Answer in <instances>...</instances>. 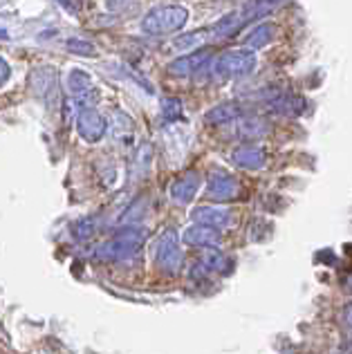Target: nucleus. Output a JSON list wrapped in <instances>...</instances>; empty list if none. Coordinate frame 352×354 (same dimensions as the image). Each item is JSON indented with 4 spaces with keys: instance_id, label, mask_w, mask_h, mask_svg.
Here are the masks:
<instances>
[{
    "instance_id": "obj_2",
    "label": "nucleus",
    "mask_w": 352,
    "mask_h": 354,
    "mask_svg": "<svg viewBox=\"0 0 352 354\" xmlns=\"http://www.w3.org/2000/svg\"><path fill=\"white\" fill-rule=\"evenodd\" d=\"M142 240H144V234L140 229H133V227L122 229L113 240H108L106 245H101L97 249V256L101 260H124L128 256H133L135 251L142 247Z\"/></svg>"
},
{
    "instance_id": "obj_13",
    "label": "nucleus",
    "mask_w": 352,
    "mask_h": 354,
    "mask_svg": "<svg viewBox=\"0 0 352 354\" xmlns=\"http://www.w3.org/2000/svg\"><path fill=\"white\" fill-rule=\"evenodd\" d=\"M59 3H61L63 7H70V9H72V0H59Z\"/></svg>"
},
{
    "instance_id": "obj_3",
    "label": "nucleus",
    "mask_w": 352,
    "mask_h": 354,
    "mask_svg": "<svg viewBox=\"0 0 352 354\" xmlns=\"http://www.w3.org/2000/svg\"><path fill=\"white\" fill-rule=\"evenodd\" d=\"M108 130V121L106 117L99 113V110L92 106V108H79L77 113V133L83 142L88 144H97L104 139Z\"/></svg>"
},
{
    "instance_id": "obj_11",
    "label": "nucleus",
    "mask_w": 352,
    "mask_h": 354,
    "mask_svg": "<svg viewBox=\"0 0 352 354\" xmlns=\"http://www.w3.org/2000/svg\"><path fill=\"white\" fill-rule=\"evenodd\" d=\"M202 36H205L202 32H198V34H187V36H180V39H175V41H173V45H175V48H178V50L191 48V43H198V41L202 39Z\"/></svg>"
},
{
    "instance_id": "obj_9",
    "label": "nucleus",
    "mask_w": 352,
    "mask_h": 354,
    "mask_svg": "<svg viewBox=\"0 0 352 354\" xmlns=\"http://www.w3.org/2000/svg\"><path fill=\"white\" fill-rule=\"evenodd\" d=\"M160 110H162V117L169 121H178L182 117V104H180V99H175V97H164Z\"/></svg>"
},
{
    "instance_id": "obj_1",
    "label": "nucleus",
    "mask_w": 352,
    "mask_h": 354,
    "mask_svg": "<svg viewBox=\"0 0 352 354\" xmlns=\"http://www.w3.org/2000/svg\"><path fill=\"white\" fill-rule=\"evenodd\" d=\"M189 18V12L182 5H164V7H155L151 9L144 21H142V30L146 34L153 36H164V34H173L184 27Z\"/></svg>"
},
{
    "instance_id": "obj_7",
    "label": "nucleus",
    "mask_w": 352,
    "mask_h": 354,
    "mask_svg": "<svg viewBox=\"0 0 352 354\" xmlns=\"http://www.w3.org/2000/svg\"><path fill=\"white\" fill-rule=\"evenodd\" d=\"M68 88L72 95H79V92L83 90H90V88H95L92 86V77L88 72H83V70H72L68 74Z\"/></svg>"
},
{
    "instance_id": "obj_6",
    "label": "nucleus",
    "mask_w": 352,
    "mask_h": 354,
    "mask_svg": "<svg viewBox=\"0 0 352 354\" xmlns=\"http://www.w3.org/2000/svg\"><path fill=\"white\" fill-rule=\"evenodd\" d=\"M184 242L187 245H216L218 242V234L213 231L211 227H205V225H198V227H191L184 231Z\"/></svg>"
},
{
    "instance_id": "obj_12",
    "label": "nucleus",
    "mask_w": 352,
    "mask_h": 354,
    "mask_svg": "<svg viewBox=\"0 0 352 354\" xmlns=\"http://www.w3.org/2000/svg\"><path fill=\"white\" fill-rule=\"evenodd\" d=\"M9 77H12V68H9V63L0 57V88L9 81Z\"/></svg>"
},
{
    "instance_id": "obj_5",
    "label": "nucleus",
    "mask_w": 352,
    "mask_h": 354,
    "mask_svg": "<svg viewBox=\"0 0 352 354\" xmlns=\"http://www.w3.org/2000/svg\"><path fill=\"white\" fill-rule=\"evenodd\" d=\"M196 189H198V177L184 175L171 184V195H173V200H178V202H189L193 195H196Z\"/></svg>"
},
{
    "instance_id": "obj_10",
    "label": "nucleus",
    "mask_w": 352,
    "mask_h": 354,
    "mask_svg": "<svg viewBox=\"0 0 352 354\" xmlns=\"http://www.w3.org/2000/svg\"><path fill=\"white\" fill-rule=\"evenodd\" d=\"M66 50L72 54H79V57H95V45L86 39H68Z\"/></svg>"
},
{
    "instance_id": "obj_8",
    "label": "nucleus",
    "mask_w": 352,
    "mask_h": 354,
    "mask_svg": "<svg viewBox=\"0 0 352 354\" xmlns=\"http://www.w3.org/2000/svg\"><path fill=\"white\" fill-rule=\"evenodd\" d=\"M202 59V54H191V57H184V59H178L169 65V70L173 74H178V77H189V74L198 68V61Z\"/></svg>"
},
{
    "instance_id": "obj_4",
    "label": "nucleus",
    "mask_w": 352,
    "mask_h": 354,
    "mask_svg": "<svg viewBox=\"0 0 352 354\" xmlns=\"http://www.w3.org/2000/svg\"><path fill=\"white\" fill-rule=\"evenodd\" d=\"M155 263L164 272H178L180 265H182V251L178 245V236L175 231H164L160 236V242H157V249H155Z\"/></svg>"
}]
</instances>
